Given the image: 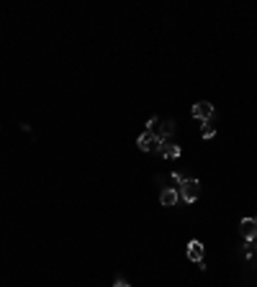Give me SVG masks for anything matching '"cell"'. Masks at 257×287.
I'll return each instance as SVG.
<instances>
[{
	"mask_svg": "<svg viewBox=\"0 0 257 287\" xmlns=\"http://www.w3.org/2000/svg\"><path fill=\"white\" fill-rule=\"evenodd\" d=\"M157 126H160V118H157V116H152V118L147 121V131H152V133H154V131H157Z\"/></svg>",
	"mask_w": 257,
	"mask_h": 287,
	"instance_id": "cell-12",
	"label": "cell"
},
{
	"mask_svg": "<svg viewBox=\"0 0 257 287\" xmlns=\"http://www.w3.org/2000/svg\"><path fill=\"white\" fill-rule=\"evenodd\" d=\"M239 234H242L244 241H255L257 238V223H255V218H242Z\"/></svg>",
	"mask_w": 257,
	"mask_h": 287,
	"instance_id": "cell-4",
	"label": "cell"
},
{
	"mask_svg": "<svg viewBox=\"0 0 257 287\" xmlns=\"http://www.w3.org/2000/svg\"><path fill=\"white\" fill-rule=\"evenodd\" d=\"M177 198H180V195H177V190H175V187H165V190L160 192V203L165 205V208L175 205V203H177Z\"/></svg>",
	"mask_w": 257,
	"mask_h": 287,
	"instance_id": "cell-8",
	"label": "cell"
},
{
	"mask_svg": "<svg viewBox=\"0 0 257 287\" xmlns=\"http://www.w3.org/2000/svg\"><path fill=\"white\" fill-rule=\"evenodd\" d=\"M177 195H180L185 203H196L198 195H200V182L193 180V177H188V182H185V185H180V192H177Z\"/></svg>",
	"mask_w": 257,
	"mask_h": 287,
	"instance_id": "cell-1",
	"label": "cell"
},
{
	"mask_svg": "<svg viewBox=\"0 0 257 287\" xmlns=\"http://www.w3.org/2000/svg\"><path fill=\"white\" fill-rule=\"evenodd\" d=\"M255 223H257V218H255Z\"/></svg>",
	"mask_w": 257,
	"mask_h": 287,
	"instance_id": "cell-14",
	"label": "cell"
},
{
	"mask_svg": "<svg viewBox=\"0 0 257 287\" xmlns=\"http://www.w3.org/2000/svg\"><path fill=\"white\" fill-rule=\"evenodd\" d=\"M191 116L196 121H211L214 118V105H211L208 100H200V103H196V105L191 108Z\"/></svg>",
	"mask_w": 257,
	"mask_h": 287,
	"instance_id": "cell-3",
	"label": "cell"
},
{
	"mask_svg": "<svg viewBox=\"0 0 257 287\" xmlns=\"http://www.w3.org/2000/svg\"><path fill=\"white\" fill-rule=\"evenodd\" d=\"M157 154L165 157V159H177V157H180V146L172 144V139H165V141L160 144V152H157Z\"/></svg>",
	"mask_w": 257,
	"mask_h": 287,
	"instance_id": "cell-6",
	"label": "cell"
},
{
	"mask_svg": "<svg viewBox=\"0 0 257 287\" xmlns=\"http://www.w3.org/2000/svg\"><path fill=\"white\" fill-rule=\"evenodd\" d=\"M185 254H188V259L191 261H203V244H200L198 238H193V241H188V249H185Z\"/></svg>",
	"mask_w": 257,
	"mask_h": 287,
	"instance_id": "cell-5",
	"label": "cell"
},
{
	"mask_svg": "<svg viewBox=\"0 0 257 287\" xmlns=\"http://www.w3.org/2000/svg\"><path fill=\"white\" fill-rule=\"evenodd\" d=\"M160 136V139L165 141V139H172V133H175V121L170 118V121H160V126H157V131H154Z\"/></svg>",
	"mask_w": 257,
	"mask_h": 287,
	"instance_id": "cell-7",
	"label": "cell"
},
{
	"mask_svg": "<svg viewBox=\"0 0 257 287\" xmlns=\"http://www.w3.org/2000/svg\"><path fill=\"white\" fill-rule=\"evenodd\" d=\"M114 287H131V285H129V282H126L124 277H118V280L114 282Z\"/></svg>",
	"mask_w": 257,
	"mask_h": 287,
	"instance_id": "cell-13",
	"label": "cell"
},
{
	"mask_svg": "<svg viewBox=\"0 0 257 287\" xmlns=\"http://www.w3.org/2000/svg\"><path fill=\"white\" fill-rule=\"evenodd\" d=\"M139 149L142 152H160V144H162V139L157 133H152V131H144L142 136H139Z\"/></svg>",
	"mask_w": 257,
	"mask_h": 287,
	"instance_id": "cell-2",
	"label": "cell"
},
{
	"mask_svg": "<svg viewBox=\"0 0 257 287\" xmlns=\"http://www.w3.org/2000/svg\"><path fill=\"white\" fill-rule=\"evenodd\" d=\"M244 257L250 259L252 267H257V244L255 241H247V246H244Z\"/></svg>",
	"mask_w": 257,
	"mask_h": 287,
	"instance_id": "cell-9",
	"label": "cell"
},
{
	"mask_svg": "<svg viewBox=\"0 0 257 287\" xmlns=\"http://www.w3.org/2000/svg\"><path fill=\"white\" fill-rule=\"evenodd\" d=\"M200 136H203V139H214L216 136V129L211 123H203V129H200Z\"/></svg>",
	"mask_w": 257,
	"mask_h": 287,
	"instance_id": "cell-10",
	"label": "cell"
},
{
	"mask_svg": "<svg viewBox=\"0 0 257 287\" xmlns=\"http://www.w3.org/2000/svg\"><path fill=\"white\" fill-rule=\"evenodd\" d=\"M185 182H188V177L183 175V172H172V185H175V187L185 185Z\"/></svg>",
	"mask_w": 257,
	"mask_h": 287,
	"instance_id": "cell-11",
	"label": "cell"
}]
</instances>
